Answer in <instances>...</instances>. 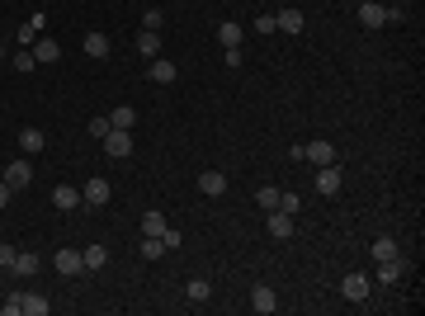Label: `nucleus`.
<instances>
[{"label":"nucleus","mask_w":425,"mask_h":316,"mask_svg":"<svg viewBox=\"0 0 425 316\" xmlns=\"http://www.w3.org/2000/svg\"><path fill=\"white\" fill-rule=\"evenodd\" d=\"M105 156H114V160L133 156V132H123V128H109V132H105Z\"/></svg>","instance_id":"f257e3e1"},{"label":"nucleus","mask_w":425,"mask_h":316,"mask_svg":"<svg viewBox=\"0 0 425 316\" xmlns=\"http://www.w3.org/2000/svg\"><path fill=\"white\" fill-rule=\"evenodd\" d=\"M369 274H345V279H341V297H345V302H364V297H369Z\"/></svg>","instance_id":"f03ea898"},{"label":"nucleus","mask_w":425,"mask_h":316,"mask_svg":"<svg viewBox=\"0 0 425 316\" xmlns=\"http://www.w3.org/2000/svg\"><path fill=\"white\" fill-rule=\"evenodd\" d=\"M265 227H269V236H274V241H289V236H293V227H298V222H293V212H284V208H269Z\"/></svg>","instance_id":"7ed1b4c3"},{"label":"nucleus","mask_w":425,"mask_h":316,"mask_svg":"<svg viewBox=\"0 0 425 316\" xmlns=\"http://www.w3.org/2000/svg\"><path fill=\"white\" fill-rule=\"evenodd\" d=\"M298 151H302V160H312L317 170H321V165H336V147L321 142V137H317V142H307V147H298Z\"/></svg>","instance_id":"20e7f679"},{"label":"nucleus","mask_w":425,"mask_h":316,"mask_svg":"<svg viewBox=\"0 0 425 316\" xmlns=\"http://www.w3.org/2000/svg\"><path fill=\"white\" fill-rule=\"evenodd\" d=\"M0 180H5L10 189H28V185H33V165H28V160H10Z\"/></svg>","instance_id":"39448f33"},{"label":"nucleus","mask_w":425,"mask_h":316,"mask_svg":"<svg viewBox=\"0 0 425 316\" xmlns=\"http://www.w3.org/2000/svg\"><path fill=\"white\" fill-rule=\"evenodd\" d=\"M274 307H279L274 288H269V284H255V288H251V312H255V316H269Z\"/></svg>","instance_id":"423d86ee"},{"label":"nucleus","mask_w":425,"mask_h":316,"mask_svg":"<svg viewBox=\"0 0 425 316\" xmlns=\"http://www.w3.org/2000/svg\"><path fill=\"white\" fill-rule=\"evenodd\" d=\"M80 203H90V208H105L109 203V180H85V189H80Z\"/></svg>","instance_id":"0eeeda50"},{"label":"nucleus","mask_w":425,"mask_h":316,"mask_svg":"<svg viewBox=\"0 0 425 316\" xmlns=\"http://www.w3.org/2000/svg\"><path fill=\"white\" fill-rule=\"evenodd\" d=\"M28 53H33V62H38V66H53V62H62V48H57V38H43V33H38V43H33Z\"/></svg>","instance_id":"6e6552de"},{"label":"nucleus","mask_w":425,"mask_h":316,"mask_svg":"<svg viewBox=\"0 0 425 316\" xmlns=\"http://www.w3.org/2000/svg\"><path fill=\"white\" fill-rule=\"evenodd\" d=\"M359 24H364V28H383V24H388V5L364 0V5H359Z\"/></svg>","instance_id":"1a4fd4ad"},{"label":"nucleus","mask_w":425,"mask_h":316,"mask_svg":"<svg viewBox=\"0 0 425 316\" xmlns=\"http://www.w3.org/2000/svg\"><path fill=\"white\" fill-rule=\"evenodd\" d=\"M199 194H204V198L227 194V175H222V170H204V175H199Z\"/></svg>","instance_id":"9d476101"},{"label":"nucleus","mask_w":425,"mask_h":316,"mask_svg":"<svg viewBox=\"0 0 425 316\" xmlns=\"http://www.w3.org/2000/svg\"><path fill=\"white\" fill-rule=\"evenodd\" d=\"M53 269H57V274H80V269H85V264H80V250L62 245V250L53 255Z\"/></svg>","instance_id":"9b49d317"},{"label":"nucleus","mask_w":425,"mask_h":316,"mask_svg":"<svg viewBox=\"0 0 425 316\" xmlns=\"http://www.w3.org/2000/svg\"><path fill=\"white\" fill-rule=\"evenodd\" d=\"M15 297H19V312L24 316H48V307H53L43 292H15Z\"/></svg>","instance_id":"f8f14e48"},{"label":"nucleus","mask_w":425,"mask_h":316,"mask_svg":"<svg viewBox=\"0 0 425 316\" xmlns=\"http://www.w3.org/2000/svg\"><path fill=\"white\" fill-rule=\"evenodd\" d=\"M43 147H48V137L38 128H19V151H24V156H38Z\"/></svg>","instance_id":"ddd939ff"},{"label":"nucleus","mask_w":425,"mask_h":316,"mask_svg":"<svg viewBox=\"0 0 425 316\" xmlns=\"http://www.w3.org/2000/svg\"><path fill=\"white\" fill-rule=\"evenodd\" d=\"M317 194H341V165H321L317 170Z\"/></svg>","instance_id":"4468645a"},{"label":"nucleus","mask_w":425,"mask_h":316,"mask_svg":"<svg viewBox=\"0 0 425 316\" xmlns=\"http://www.w3.org/2000/svg\"><path fill=\"white\" fill-rule=\"evenodd\" d=\"M53 203H57L62 212H71V208L80 203V189H76V185H57V189H53Z\"/></svg>","instance_id":"2eb2a0df"},{"label":"nucleus","mask_w":425,"mask_h":316,"mask_svg":"<svg viewBox=\"0 0 425 316\" xmlns=\"http://www.w3.org/2000/svg\"><path fill=\"white\" fill-rule=\"evenodd\" d=\"M137 53L147 57V62H152V57H161V33H152V28H142V33H137Z\"/></svg>","instance_id":"dca6fc26"},{"label":"nucleus","mask_w":425,"mask_h":316,"mask_svg":"<svg viewBox=\"0 0 425 316\" xmlns=\"http://www.w3.org/2000/svg\"><path fill=\"white\" fill-rule=\"evenodd\" d=\"M274 24H279V33H302V10H279Z\"/></svg>","instance_id":"f3484780"},{"label":"nucleus","mask_w":425,"mask_h":316,"mask_svg":"<svg viewBox=\"0 0 425 316\" xmlns=\"http://www.w3.org/2000/svg\"><path fill=\"white\" fill-rule=\"evenodd\" d=\"M217 38H222V48H241V38H246V33H241L237 19H222V24H217Z\"/></svg>","instance_id":"a211bd4d"},{"label":"nucleus","mask_w":425,"mask_h":316,"mask_svg":"<svg viewBox=\"0 0 425 316\" xmlns=\"http://www.w3.org/2000/svg\"><path fill=\"white\" fill-rule=\"evenodd\" d=\"M185 297H189V302H194V307H204V302H208V297H212V284H208V279H189Z\"/></svg>","instance_id":"6ab92c4d"},{"label":"nucleus","mask_w":425,"mask_h":316,"mask_svg":"<svg viewBox=\"0 0 425 316\" xmlns=\"http://www.w3.org/2000/svg\"><path fill=\"white\" fill-rule=\"evenodd\" d=\"M175 76H180V71H175V62H165V57H152V80H156V85H170Z\"/></svg>","instance_id":"aec40b11"},{"label":"nucleus","mask_w":425,"mask_h":316,"mask_svg":"<svg viewBox=\"0 0 425 316\" xmlns=\"http://www.w3.org/2000/svg\"><path fill=\"white\" fill-rule=\"evenodd\" d=\"M10 274H19V279H33V274H38V255L19 250V255H15V264H10Z\"/></svg>","instance_id":"412c9836"},{"label":"nucleus","mask_w":425,"mask_h":316,"mask_svg":"<svg viewBox=\"0 0 425 316\" xmlns=\"http://www.w3.org/2000/svg\"><path fill=\"white\" fill-rule=\"evenodd\" d=\"M378 264V284H397L401 279V255H392V260H373Z\"/></svg>","instance_id":"4be33fe9"},{"label":"nucleus","mask_w":425,"mask_h":316,"mask_svg":"<svg viewBox=\"0 0 425 316\" xmlns=\"http://www.w3.org/2000/svg\"><path fill=\"white\" fill-rule=\"evenodd\" d=\"M133 123H137V109H128V104H118L114 113H109V128H123V132H133Z\"/></svg>","instance_id":"5701e85b"},{"label":"nucleus","mask_w":425,"mask_h":316,"mask_svg":"<svg viewBox=\"0 0 425 316\" xmlns=\"http://www.w3.org/2000/svg\"><path fill=\"white\" fill-rule=\"evenodd\" d=\"M80 264H85V269H105L109 250H105V245H85V250H80Z\"/></svg>","instance_id":"b1692460"},{"label":"nucleus","mask_w":425,"mask_h":316,"mask_svg":"<svg viewBox=\"0 0 425 316\" xmlns=\"http://www.w3.org/2000/svg\"><path fill=\"white\" fill-rule=\"evenodd\" d=\"M165 227H170V222H165V217H161L156 208H152V212H147V217H142V236H161Z\"/></svg>","instance_id":"393cba45"},{"label":"nucleus","mask_w":425,"mask_h":316,"mask_svg":"<svg viewBox=\"0 0 425 316\" xmlns=\"http://www.w3.org/2000/svg\"><path fill=\"white\" fill-rule=\"evenodd\" d=\"M85 53L90 57H109V33H85Z\"/></svg>","instance_id":"a878e982"},{"label":"nucleus","mask_w":425,"mask_h":316,"mask_svg":"<svg viewBox=\"0 0 425 316\" xmlns=\"http://www.w3.org/2000/svg\"><path fill=\"white\" fill-rule=\"evenodd\" d=\"M165 255V241L161 236H142V260H161Z\"/></svg>","instance_id":"bb28decb"},{"label":"nucleus","mask_w":425,"mask_h":316,"mask_svg":"<svg viewBox=\"0 0 425 316\" xmlns=\"http://www.w3.org/2000/svg\"><path fill=\"white\" fill-rule=\"evenodd\" d=\"M392 255H397V241H392V236L373 241V260H392Z\"/></svg>","instance_id":"cd10ccee"},{"label":"nucleus","mask_w":425,"mask_h":316,"mask_svg":"<svg viewBox=\"0 0 425 316\" xmlns=\"http://www.w3.org/2000/svg\"><path fill=\"white\" fill-rule=\"evenodd\" d=\"M10 66H15L19 76H28V71H33L38 62H33V53H28V48H24V53H15V57H10Z\"/></svg>","instance_id":"c85d7f7f"},{"label":"nucleus","mask_w":425,"mask_h":316,"mask_svg":"<svg viewBox=\"0 0 425 316\" xmlns=\"http://www.w3.org/2000/svg\"><path fill=\"white\" fill-rule=\"evenodd\" d=\"M255 203H260V208H279V189H255Z\"/></svg>","instance_id":"c756f323"},{"label":"nucleus","mask_w":425,"mask_h":316,"mask_svg":"<svg viewBox=\"0 0 425 316\" xmlns=\"http://www.w3.org/2000/svg\"><path fill=\"white\" fill-rule=\"evenodd\" d=\"M161 24H165V15H161L156 5H152V10L142 15V28H152V33H161Z\"/></svg>","instance_id":"7c9ffc66"},{"label":"nucleus","mask_w":425,"mask_h":316,"mask_svg":"<svg viewBox=\"0 0 425 316\" xmlns=\"http://www.w3.org/2000/svg\"><path fill=\"white\" fill-rule=\"evenodd\" d=\"M255 33H279V24H274V15H265V10H260V19H255Z\"/></svg>","instance_id":"2f4dec72"},{"label":"nucleus","mask_w":425,"mask_h":316,"mask_svg":"<svg viewBox=\"0 0 425 316\" xmlns=\"http://www.w3.org/2000/svg\"><path fill=\"white\" fill-rule=\"evenodd\" d=\"M15 43H24V48H33V43H38V28H33V24H24L19 33H15Z\"/></svg>","instance_id":"473e14b6"},{"label":"nucleus","mask_w":425,"mask_h":316,"mask_svg":"<svg viewBox=\"0 0 425 316\" xmlns=\"http://www.w3.org/2000/svg\"><path fill=\"white\" fill-rule=\"evenodd\" d=\"M279 208H284V212H293V217H298V208H302V198H298V194H279Z\"/></svg>","instance_id":"72a5a7b5"},{"label":"nucleus","mask_w":425,"mask_h":316,"mask_svg":"<svg viewBox=\"0 0 425 316\" xmlns=\"http://www.w3.org/2000/svg\"><path fill=\"white\" fill-rule=\"evenodd\" d=\"M105 132H109V118H90V137L95 142H105Z\"/></svg>","instance_id":"f704fd0d"},{"label":"nucleus","mask_w":425,"mask_h":316,"mask_svg":"<svg viewBox=\"0 0 425 316\" xmlns=\"http://www.w3.org/2000/svg\"><path fill=\"white\" fill-rule=\"evenodd\" d=\"M161 241H165V250H180V232H175V227H165V232H161Z\"/></svg>","instance_id":"c9c22d12"},{"label":"nucleus","mask_w":425,"mask_h":316,"mask_svg":"<svg viewBox=\"0 0 425 316\" xmlns=\"http://www.w3.org/2000/svg\"><path fill=\"white\" fill-rule=\"evenodd\" d=\"M0 312H5V316H19V297H15V292H10V297H5V302H0Z\"/></svg>","instance_id":"e433bc0d"},{"label":"nucleus","mask_w":425,"mask_h":316,"mask_svg":"<svg viewBox=\"0 0 425 316\" xmlns=\"http://www.w3.org/2000/svg\"><path fill=\"white\" fill-rule=\"evenodd\" d=\"M15 255H19V250H15V245H5V241H0V264H5V269H10V264H15Z\"/></svg>","instance_id":"4c0bfd02"},{"label":"nucleus","mask_w":425,"mask_h":316,"mask_svg":"<svg viewBox=\"0 0 425 316\" xmlns=\"http://www.w3.org/2000/svg\"><path fill=\"white\" fill-rule=\"evenodd\" d=\"M10 198H15V189H10V185H5V180H0V212L10 208Z\"/></svg>","instance_id":"58836bf2"},{"label":"nucleus","mask_w":425,"mask_h":316,"mask_svg":"<svg viewBox=\"0 0 425 316\" xmlns=\"http://www.w3.org/2000/svg\"><path fill=\"white\" fill-rule=\"evenodd\" d=\"M0 62H10V48H5V43H0Z\"/></svg>","instance_id":"ea45409f"}]
</instances>
